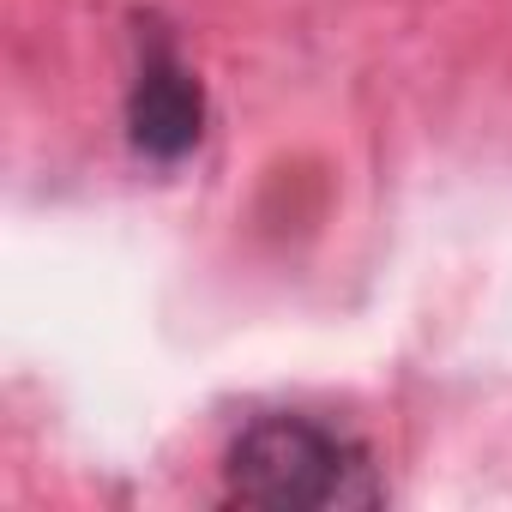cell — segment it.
Listing matches in <instances>:
<instances>
[{
  "label": "cell",
  "instance_id": "cell-1",
  "mask_svg": "<svg viewBox=\"0 0 512 512\" xmlns=\"http://www.w3.org/2000/svg\"><path fill=\"white\" fill-rule=\"evenodd\" d=\"M380 476L362 440L314 422V416H260L247 422L223 458V500L278 506V512H326V506H380Z\"/></svg>",
  "mask_w": 512,
  "mask_h": 512
},
{
  "label": "cell",
  "instance_id": "cell-2",
  "mask_svg": "<svg viewBox=\"0 0 512 512\" xmlns=\"http://www.w3.org/2000/svg\"><path fill=\"white\" fill-rule=\"evenodd\" d=\"M127 133L151 163L187 157L205 133V91L163 37H151V49L139 55L133 91H127Z\"/></svg>",
  "mask_w": 512,
  "mask_h": 512
}]
</instances>
